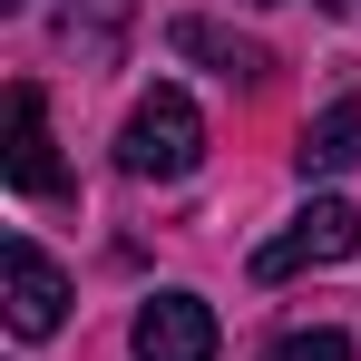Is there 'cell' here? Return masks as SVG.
<instances>
[{"instance_id":"obj_9","label":"cell","mask_w":361,"mask_h":361,"mask_svg":"<svg viewBox=\"0 0 361 361\" xmlns=\"http://www.w3.org/2000/svg\"><path fill=\"white\" fill-rule=\"evenodd\" d=\"M264 361H352V342H342V332H283Z\"/></svg>"},{"instance_id":"obj_2","label":"cell","mask_w":361,"mask_h":361,"mask_svg":"<svg viewBox=\"0 0 361 361\" xmlns=\"http://www.w3.org/2000/svg\"><path fill=\"white\" fill-rule=\"evenodd\" d=\"M352 244H361V215L342 205V195H312L274 244H254V283H283V274H302V264H342Z\"/></svg>"},{"instance_id":"obj_3","label":"cell","mask_w":361,"mask_h":361,"mask_svg":"<svg viewBox=\"0 0 361 361\" xmlns=\"http://www.w3.org/2000/svg\"><path fill=\"white\" fill-rule=\"evenodd\" d=\"M0 283H10V332H20V342H49V332L68 322V274L30 235L0 244Z\"/></svg>"},{"instance_id":"obj_1","label":"cell","mask_w":361,"mask_h":361,"mask_svg":"<svg viewBox=\"0 0 361 361\" xmlns=\"http://www.w3.org/2000/svg\"><path fill=\"white\" fill-rule=\"evenodd\" d=\"M195 157H205V118H195V98H185V88H147V98L127 108V127H118V166H127L137 185H176Z\"/></svg>"},{"instance_id":"obj_10","label":"cell","mask_w":361,"mask_h":361,"mask_svg":"<svg viewBox=\"0 0 361 361\" xmlns=\"http://www.w3.org/2000/svg\"><path fill=\"white\" fill-rule=\"evenodd\" d=\"M322 10H352V0H322Z\"/></svg>"},{"instance_id":"obj_8","label":"cell","mask_w":361,"mask_h":361,"mask_svg":"<svg viewBox=\"0 0 361 361\" xmlns=\"http://www.w3.org/2000/svg\"><path fill=\"white\" fill-rule=\"evenodd\" d=\"M59 10H68V39H88V49L127 39V0H59Z\"/></svg>"},{"instance_id":"obj_5","label":"cell","mask_w":361,"mask_h":361,"mask_svg":"<svg viewBox=\"0 0 361 361\" xmlns=\"http://www.w3.org/2000/svg\"><path fill=\"white\" fill-rule=\"evenodd\" d=\"M0 166H10V185H20V195H59V157H49V98H39L30 78L10 88V157H0Z\"/></svg>"},{"instance_id":"obj_7","label":"cell","mask_w":361,"mask_h":361,"mask_svg":"<svg viewBox=\"0 0 361 361\" xmlns=\"http://www.w3.org/2000/svg\"><path fill=\"white\" fill-rule=\"evenodd\" d=\"M293 166H302V176H332V166H361V98H342V108H322V118L302 127Z\"/></svg>"},{"instance_id":"obj_4","label":"cell","mask_w":361,"mask_h":361,"mask_svg":"<svg viewBox=\"0 0 361 361\" xmlns=\"http://www.w3.org/2000/svg\"><path fill=\"white\" fill-rule=\"evenodd\" d=\"M127 352H137V361H215V312H205V293H157V302H137Z\"/></svg>"},{"instance_id":"obj_6","label":"cell","mask_w":361,"mask_h":361,"mask_svg":"<svg viewBox=\"0 0 361 361\" xmlns=\"http://www.w3.org/2000/svg\"><path fill=\"white\" fill-rule=\"evenodd\" d=\"M166 49H176V59H205L215 78H244V88L274 68L264 49H254V39H235V30H225V20H205V10H185L176 30H166Z\"/></svg>"},{"instance_id":"obj_11","label":"cell","mask_w":361,"mask_h":361,"mask_svg":"<svg viewBox=\"0 0 361 361\" xmlns=\"http://www.w3.org/2000/svg\"><path fill=\"white\" fill-rule=\"evenodd\" d=\"M254 10H264V0H254Z\"/></svg>"}]
</instances>
